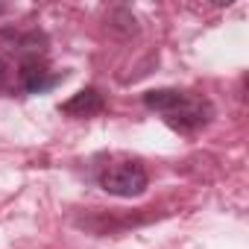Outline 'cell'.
I'll list each match as a JSON object with an SVG mask.
<instances>
[{"instance_id": "obj_1", "label": "cell", "mask_w": 249, "mask_h": 249, "mask_svg": "<svg viewBox=\"0 0 249 249\" xmlns=\"http://www.w3.org/2000/svg\"><path fill=\"white\" fill-rule=\"evenodd\" d=\"M144 106L156 114H161V120L173 132L191 135L205 129L211 117H214V106L208 97L194 94V91H182V88H153L144 94Z\"/></svg>"}, {"instance_id": "obj_2", "label": "cell", "mask_w": 249, "mask_h": 249, "mask_svg": "<svg viewBox=\"0 0 249 249\" xmlns=\"http://www.w3.org/2000/svg\"><path fill=\"white\" fill-rule=\"evenodd\" d=\"M97 185L111 196L132 199L150 188V173L138 159H114L97 173Z\"/></svg>"}, {"instance_id": "obj_3", "label": "cell", "mask_w": 249, "mask_h": 249, "mask_svg": "<svg viewBox=\"0 0 249 249\" xmlns=\"http://www.w3.org/2000/svg\"><path fill=\"white\" fill-rule=\"evenodd\" d=\"M68 76H71L68 71H50L44 56H24L18 65V88L24 94H47Z\"/></svg>"}, {"instance_id": "obj_4", "label": "cell", "mask_w": 249, "mask_h": 249, "mask_svg": "<svg viewBox=\"0 0 249 249\" xmlns=\"http://www.w3.org/2000/svg\"><path fill=\"white\" fill-rule=\"evenodd\" d=\"M103 108H106V97H103V91L94 88V85L76 91L71 100H65V103L59 106V111L68 114V117H94V114H100Z\"/></svg>"}, {"instance_id": "obj_5", "label": "cell", "mask_w": 249, "mask_h": 249, "mask_svg": "<svg viewBox=\"0 0 249 249\" xmlns=\"http://www.w3.org/2000/svg\"><path fill=\"white\" fill-rule=\"evenodd\" d=\"M106 27H108L111 33H117L120 38H132V36H138V18H135L129 9H123V6H117V9L108 12Z\"/></svg>"}, {"instance_id": "obj_6", "label": "cell", "mask_w": 249, "mask_h": 249, "mask_svg": "<svg viewBox=\"0 0 249 249\" xmlns=\"http://www.w3.org/2000/svg\"><path fill=\"white\" fill-rule=\"evenodd\" d=\"M6 76H9V65H6L3 59H0V88L6 85Z\"/></svg>"}, {"instance_id": "obj_7", "label": "cell", "mask_w": 249, "mask_h": 249, "mask_svg": "<svg viewBox=\"0 0 249 249\" xmlns=\"http://www.w3.org/2000/svg\"><path fill=\"white\" fill-rule=\"evenodd\" d=\"M6 12H9V6H6V3H0V15H6Z\"/></svg>"}]
</instances>
